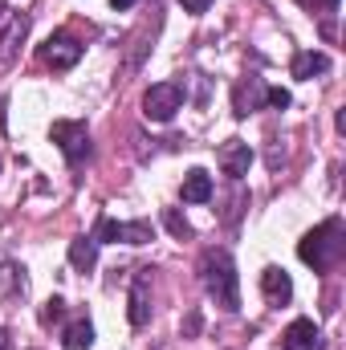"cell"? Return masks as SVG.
Wrapping results in <instances>:
<instances>
[{
	"label": "cell",
	"instance_id": "6da1fadb",
	"mask_svg": "<svg viewBox=\"0 0 346 350\" xmlns=\"http://www.w3.org/2000/svg\"><path fill=\"white\" fill-rule=\"evenodd\" d=\"M200 281L208 289V297L224 310H241V289H237V265L224 249H208L200 257Z\"/></svg>",
	"mask_w": 346,
	"mask_h": 350
},
{
	"label": "cell",
	"instance_id": "7a4b0ae2",
	"mask_svg": "<svg viewBox=\"0 0 346 350\" xmlns=\"http://www.w3.org/2000/svg\"><path fill=\"white\" fill-rule=\"evenodd\" d=\"M346 253V241H343V220H326V224H318L314 232H306L302 241H297V257L310 265L314 273H322V269H330V265H338Z\"/></svg>",
	"mask_w": 346,
	"mask_h": 350
},
{
	"label": "cell",
	"instance_id": "3957f363",
	"mask_svg": "<svg viewBox=\"0 0 346 350\" xmlns=\"http://www.w3.org/2000/svg\"><path fill=\"white\" fill-rule=\"evenodd\" d=\"M179 106H183V90L175 86V82H159V86H151L143 94V114L151 122H172Z\"/></svg>",
	"mask_w": 346,
	"mask_h": 350
},
{
	"label": "cell",
	"instance_id": "277c9868",
	"mask_svg": "<svg viewBox=\"0 0 346 350\" xmlns=\"http://www.w3.org/2000/svg\"><path fill=\"white\" fill-rule=\"evenodd\" d=\"M53 143L62 147V155L70 159V163H82L90 155V131L86 122H53Z\"/></svg>",
	"mask_w": 346,
	"mask_h": 350
},
{
	"label": "cell",
	"instance_id": "5b68a950",
	"mask_svg": "<svg viewBox=\"0 0 346 350\" xmlns=\"http://www.w3.org/2000/svg\"><path fill=\"white\" fill-rule=\"evenodd\" d=\"M98 245H110V241H122V245H147L151 241V224L147 220H131V224H122V220H98V237H94Z\"/></svg>",
	"mask_w": 346,
	"mask_h": 350
},
{
	"label": "cell",
	"instance_id": "8992f818",
	"mask_svg": "<svg viewBox=\"0 0 346 350\" xmlns=\"http://www.w3.org/2000/svg\"><path fill=\"white\" fill-rule=\"evenodd\" d=\"M41 57H45V66H53V70H70V66H78V57H82V41L70 37V33H57V37L45 41Z\"/></svg>",
	"mask_w": 346,
	"mask_h": 350
},
{
	"label": "cell",
	"instance_id": "52a82bcc",
	"mask_svg": "<svg viewBox=\"0 0 346 350\" xmlns=\"http://www.w3.org/2000/svg\"><path fill=\"white\" fill-rule=\"evenodd\" d=\"M216 163H220V172L228 175V179H241V175H249V163H253V151H249V143H241V139H228V143L220 147Z\"/></svg>",
	"mask_w": 346,
	"mask_h": 350
},
{
	"label": "cell",
	"instance_id": "ba28073f",
	"mask_svg": "<svg viewBox=\"0 0 346 350\" xmlns=\"http://www.w3.org/2000/svg\"><path fill=\"white\" fill-rule=\"evenodd\" d=\"M281 347L285 350H322V334H318V326H314L310 318H297V322H289V330L281 334Z\"/></svg>",
	"mask_w": 346,
	"mask_h": 350
},
{
	"label": "cell",
	"instance_id": "9c48e42d",
	"mask_svg": "<svg viewBox=\"0 0 346 350\" xmlns=\"http://www.w3.org/2000/svg\"><path fill=\"white\" fill-rule=\"evenodd\" d=\"M261 289H265L269 306H285V301L293 297V281H289V273H285V269H277V265L261 269Z\"/></svg>",
	"mask_w": 346,
	"mask_h": 350
},
{
	"label": "cell",
	"instance_id": "30bf717a",
	"mask_svg": "<svg viewBox=\"0 0 346 350\" xmlns=\"http://www.w3.org/2000/svg\"><path fill=\"white\" fill-rule=\"evenodd\" d=\"M151 269H139V277H135V285H131V326H147V318H151V301H147V285H151V277H147Z\"/></svg>",
	"mask_w": 346,
	"mask_h": 350
},
{
	"label": "cell",
	"instance_id": "8fae6325",
	"mask_svg": "<svg viewBox=\"0 0 346 350\" xmlns=\"http://www.w3.org/2000/svg\"><path fill=\"white\" fill-rule=\"evenodd\" d=\"M179 196H183V204H208V200H212V175L204 172V167L187 172V175H183Z\"/></svg>",
	"mask_w": 346,
	"mask_h": 350
},
{
	"label": "cell",
	"instance_id": "7c38bea8",
	"mask_svg": "<svg viewBox=\"0 0 346 350\" xmlns=\"http://www.w3.org/2000/svg\"><path fill=\"white\" fill-rule=\"evenodd\" d=\"M326 70H330V57L318 53V49L293 57V78H302V82H310V78H318V74H326Z\"/></svg>",
	"mask_w": 346,
	"mask_h": 350
},
{
	"label": "cell",
	"instance_id": "4fadbf2b",
	"mask_svg": "<svg viewBox=\"0 0 346 350\" xmlns=\"http://www.w3.org/2000/svg\"><path fill=\"white\" fill-rule=\"evenodd\" d=\"M261 102H265V86H261L257 78H249V86H245V82L237 86V114H241V118L253 114Z\"/></svg>",
	"mask_w": 346,
	"mask_h": 350
},
{
	"label": "cell",
	"instance_id": "5bb4252c",
	"mask_svg": "<svg viewBox=\"0 0 346 350\" xmlns=\"http://www.w3.org/2000/svg\"><path fill=\"white\" fill-rule=\"evenodd\" d=\"M70 261H74V269L90 273L94 261H98V241H94V237H78V241L70 245Z\"/></svg>",
	"mask_w": 346,
	"mask_h": 350
},
{
	"label": "cell",
	"instance_id": "9a60e30c",
	"mask_svg": "<svg viewBox=\"0 0 346 350\" xmlns=\"http://www.w3.org/2000/svg\"><path fill=\"white\" fill-rule=\"evenodd\" d=\"M90 342H94V326H90L86 318L70 322V326H66V334H62V347H66V350H86Z\"/></svg>",
	"mask_w": 346,
	"mask_h": 350
},
{
	"label": "cell",
	"instance_id": "2e32d148",
	"mask_svg": "<svg viewBox=\"0 0 346 350\" xmlns=\"http://www.w3.org/2000/svg\"><path fill=\"white\" fill-rule=\"evenodd\" d=\"M163 224L172 228V237H191V224H187V216H179V208H163Z\"/></svg>",
	"mask_w": 346,
	"mask_h": 350
},
{
	"label": "cell",
	"instance_id": "e0dca14e",
	"mask_svg": "<svg viewBox=\"0 0 346 350\" xmlns=\"http://www.w3.org/2000/svg\"><path fill=\"white\" fill-rule=\"evenodd\" d=\"M265 102H269V106H277V110H285V106H289V90L269 86V90H265Z\"/></svg>",
	"mask_w": 346,
	"mask_h": 350
},
{
	"label": "cell",
	"instance_id": "ac0fdd59",
	"mask_svg": "<svg viewBox=\"0 0 346 350\" xmlns=\"http://www.w3.org/2000/svg\"><path fill=\"white\" fill-rule=\"evenodd\" d=\"M179 4H183V12H208L212 0H179Z\"/></svg>",
	"mask_w": 346,
	"mask_h": 350
},
{
	"label": "cell",
	"instance_id": "d6986e66",
	"mask_svg": "<svg viewBox=\"0 0 346 350\" xmlns=\"http://www.w3.org/2000/svg\"><path fill=\"white\" fill-rule=\"evenodd\" d=\"M297 4H306V8H334L338 0H297Z\"/></svg>",
	"mask_w": 346,
	"mask_h": 350
},
{
	"label": "cell",
	"instance_id": "ffe728a7",
	"mask_svg": "<svg viewBox=\"0 0 346 350\" xmlns=\"http://www.w3.org/2000/svg\"><path fill=\"white\" fill-rule=\"evenodd\" d=\"M110 8H118V12H122V8H135V0H110Z\"/></svg>",
	"mask_w": 346,
	"mask_h": 350
},
{
	"label": "cell",
	"instance_id": "44dd1931",
	"mask_svg": "<svg viewBox=\"0 0 346 350\" xmlns=\"http://www.w3.org/2000/svg\"><path fill=\"white\" fill-rule=\"evenodd\" d=\"M0 350H8V330H0Z\"/></svg>",
	"mask_w": 346,
	"mask_h": 350
}]
</instances>
